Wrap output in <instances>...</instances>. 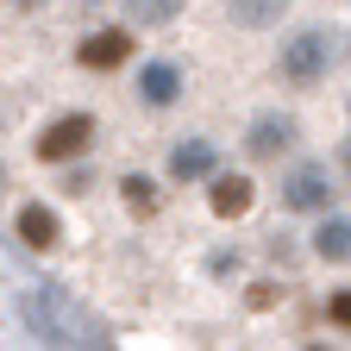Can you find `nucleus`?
<instances>
[{
  "label": "nucleus",
  "mask_w": 351,
  "mask_h": 351,
  "mask_svg": "<svg viewBox=\"0 0 351 351\" xmlns=\"http://www.w3.org/2000/svg\"><path fill=\"white\" fill-rule=\"evenodd\" d=\"M276 301V282H251V307H270Z\"/></svg>",
  "instance_id": "2eb2a0df"
},
{
  "label": "nucleus",
  "mask_w": 351,
  "mask_h": 351,
  "mask_svg": "<svg viewBox=\"0 0 351 351\" xmlns=\"http://www.w3.org/2000/svg\"><path fill=\"white\" fill-rule=\"evenodd\" d=\"M7 7H13V13H44L51 0H7Z\"/></svg>",
  "instance_id": "dca6fc26"
},
{
  "label": "nucleus",
  "mask_w": 351,
  "mask_h": 351,
  "mask_svg": "<svg viewBox=\"0 0 351 351\" xmlns=\"http://www.w3.org/2000/svg\"><path fill=\"white\" fill-rule=\"evenodd\" d=\"M19 239H25L32 251H57L63 226H57V213L44 207V201H25V207H19Z\"/></svg>",
  "instance_id": "1a4fd4ad"
},
{
  "label": "nucleus",
  "mask_w": 351,
  "mask_h": 351,
  "mask_svg": "<svg viewBox=\"0 0 351 351\" xmlns=\"http://www.w3.org/2000/svg\"><path fill=\"white\" fill-rule=\"evenodd\" d=\"M282 207L289 213H326L332 207V169L326 163H301L282 182Z\"/></svg>",
  "instance_id": "20e7f679"
},
{
  "label": "nucleus",
  "mask_w": 351,
  "mask_h": 351,
  "mask_svg": "<svg viewBox=\"0 0 351 351\" xmlns=\"http://www.w3.org/2000/svg\"><path fill=\"white\" fill-rule=\"evenodd\" d=\"M326 320H332V326H345V332H351V289H339V295H332V301H326Z\"/></svg>",
  "instance_id": "4468645a"
},
{
  "label": "nucleus",
  "mask_w": 351,
  "mask_h": 351,
  "mask_svg": "<svg viewBox=\"0 0 351 351\" xmlns=\"http://www.w3.org/2000/svg\"><path fill=\"white\" fill-rule=\"evenodd\" d=\"M132 51H138V38H132V25H101V32H88L75 44V63L82 69H95V75H113L132 63Z\"/></svg>",
  "instance_id": "7ed1b4c3"
},
{
  "label": "nucleus",
  "mask_w": 351,
  "mask_h": 351,
  "mask_svg": "<svg viewBox=\"0 0 351 351\" xmlns=\"http://www.w3.org/2000/svg\"><path fill=\"white\" fill-rule=\"evenodd\" d=\"M332 69V38L320 25H301L295 38H282V57H276V75L289 88H320Z\"/></svg>",
  "instance_id": "f257e3e1"
},
{
  "label": "nucleus",
  "mask_w": 351,
  "mask_h": 351,
  "mask_svg": "<svg viewBox=\"0 0 351 351\" xmlns=\"http://www.w3.org/2000/svg\"><path fill=\"white\" fill-rule=\"evenodd\" d=\"M314 257L320 263H351V213L320 219V226H314Z\"/></svg>",
  "instance_id": "9b49d317"
},
{
  "label": "nucleus",
  "mask_w": 351,
  "mask_h": 351,
  "mask_svg": "<svg viewBox=\"0 0 351 351\" xmlns=\"http://www.w3.org/2000/svg\"><path fill=\"white\" fill-rule=\"evenodd\" d=\"M251 201H257V182H251V176H213V189H207L213 219H239V213H251Z\"/></svg>",
  "instance_id": "0eeeda50"
},
{
  "label": "nucleus",
  "mask_w": 351,
  "mask_h": 351,
  "mask_svg": "<svg viewBox=\"0 0 351 351\" xmlns=\"http://www.w3.org/2000/svg\"><path fill=\"white\" fill-rule=\"evenodd\" d=\"M163 169H169V182H207V176L219 169V151H213V138H182Z\"/></svg>",
  "instance_id": "423d86ee"
},
{
  "label": "nucleus",
  "mask_w": 351,
  "mask_h": 351,
  "mask_svg": "<svg viewBox=\"0 0 351 351\" xmlns=\"http://www.w3.org/2000/svg\"><path fill=\"white\" fill-rule=\"evenodd\" d=\"M295 138H301V125H295L289 113H257L251 132H245V157H251V163H270V157H282Z\"/></svg>",
  "instance_id": "39448f33"
},
{
  "label": "nucleus",
  "mask_w": 351,
  "mask_h": 351,
  "mask_svg": "<svg viewBox=\"0 0 351 351\" xmlns=\"http://www.w3.org/2000/svg\"><path fill=\"white\" fill-rule=\"evenodd\" d=\"M189 0H125V25H169Z\"/></svg>",
  "instance_id": "ddd939ff"
},
{
  "label": "nucleus",
  "mask_w": 351,
  "mask_h": 351,
  "mask_svg": "<svg viewBox=\"0 0 351 351\" xmlns=\"http://www.w3.org/2000/svg\"><path fill=\"white\" fill-rule=\"evenodd\" d=\"M182 69H176V63H145L138 69V101L145 107H176V101H182Z\"/></svg>",
  "instance_id": "6e6552de"
},
{
  "label": "nucleus",
  "mask_w": 351,
  "mask_h": 351,
  "mask_svg": "<svg viewBox=\"0 0 351 351\" xmlns=\"http://www.w3.org/2000/svg\"><path fill=\"white\" fill-rule=\"evenodd\" d=\"M282 13H289V0H226V19L245 32H270L282 25Z\"/></svg>",
  "instance_id": "9d476101"
},
{
  "label": "nucleus",
  "mask_w": 351,
  "mask_h": 351,
  "mask_svg": "<svg viewBox=\"0 0 351 351\" xmlns=\"http://www.w3.org/2000/svg\"><path fill=\"white\" fill-rule=\"evenodd\" d=\"M119 201H125L132 219H151L157 213V182H151V176H125V182H119Z\"/></svg>",
  "instance_id": "f8f14e48"
},
{
  "label": "nucleus",
  "mask_w": 351,
  "mask_h": 351,
  "mask_svg": "<svg viewBox=\"0 0 351 351\" xmlns=\"http://www.w3.org/2000/svg\"><path fill=\"white\" fill-rule=\"evenodd\" d=\"M95 113H63V119H51L38 132V145H32V157L38 163H75V157H88L95 151Z\"/></svg>",
  "instance_id": "f03ea898"
}]
</instances>
